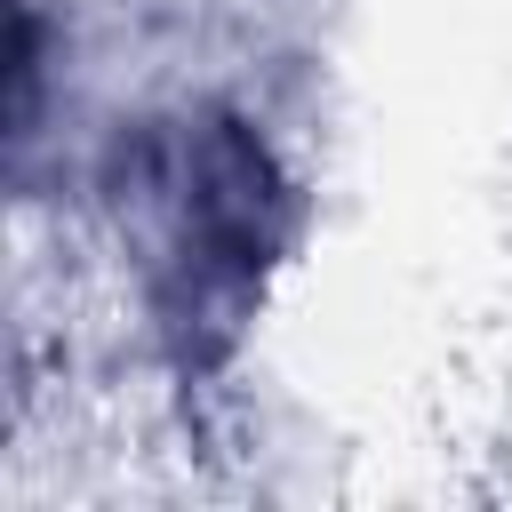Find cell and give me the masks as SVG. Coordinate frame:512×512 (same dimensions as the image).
Masks as SVG:
<instances>
[{"instance_id": "cell-1", "label": "cell", "mask_w": 512, "mask_h": 512, "mask_svg": "<svg viewBox=\"0 0 512 512\" xmlns=\"http://www.w3.org/2000/svg\"><path fill=\"white\" fill-rule=\"evenodd\" d=\"M104 208L136 256L144 320L184 368L232 344L296 232V184L272 136L232 104L136 120L104 152Z\"/></svg>"}]
</instances>
